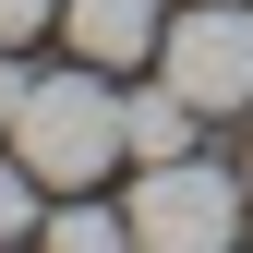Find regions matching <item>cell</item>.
Returning a JSON list of instances; mask_svg holds the SVG:
<instances>
[{
    "mask_svg": "<svg viewBox=\"0 0 253 253\" xmlns=\"http://www.w3.org/2000/svg\"><path fill=\"white\" fill-rule=\"evenodd\" d=\"M12 157L48 181V193H97L121 157H133L121 84L97 73V60H73V73H37V84H24V121H12Z\"/></svg>",
    "mask_w": 253,
    "mask_h": 253,
    "instance_id": "1",
    "label": "cell"
},
{
    "mask_svg": "<svg viewBox=\"0 0 253 253\" xmlns=\"http://www.w3.org/2000/svg\"><path fill=\"white\" fill-rule=\"evenodd\" d=\"M241 205H253V181L205 169V157H145L133 241H157V253H217V241H241Z\"/></svg>",
    "mask_w": 253,
    "mask_h": 253,
    "instance_id": "2",
    "label": "cell"
},
{
    "mask_svg": "<svg viewBox=\"0 0 253 253\" xmlns=\"http://www.w3.org/2000/svg\"><path fill=\"white\" fill-rule=\"evenodd\" d=\"M157 73H169L205 121L253 109V0H193L169 37H157Z\"/></svg>",
    "mask_w": 253,
    "mask_h": 253,
    "instance_id": "3",
    "label": "cell"
},
{
    "mask_svg": "<svg viewBox=\"0 0 253 253\" xmlns=\"http://www.w3.org/2000/svg\"><path fill=\"white\" fill-rule=\"evenodd\" d=\"M60 37H73V60H97V73H133L169 24H157V0H60Z\"/></svg>",
    "mask_w": 253,
    "mask_h": 253,
    "instance_id": "4",
    "label": "cell"
},
{
    "mask_svg": "<svg viewBox=\"0 0 253 253\" xmlns=\"http://www.w3.org/2000/svg\"><path fill=\"white\" fill-rule=\"evenodd\" d=\"M121 121H133V157H193V121H205V109L181 97L169 73H157L145 97H121Z\"/></svg>",
    "mask_w": 253,
    "mask_h": 253,
    "instance_id": "5",
    "label": "cell"
},
{
    "mask_svg": "<svg viewBox=\"0 0 253 253\" xmlns=\"http://www.w3.org/2000/svg\"><path fill=\"white\" fill-rule=\"evenodd\" d=\"M48 241H60V253H97V241H133V205H60V217H48Z\"/></svg>",
    "mask_w": 253,
    "mask_h": 253,
    "instance_id": "6",
    "label": "cell"
},
{
    "mask_svg": "<svg viewBox=\"0 0 253 253\" xmlns=\"http://www.w3.org/2000/svg\"><path fill=\"white\" fill-rule=\"evenodd\" d=\"M37 193H48V181H37V169L12 157V169H0V241H24V229H48V217H37Z\"/></svg>",
    "mask_w": 253,
    "mask_h": 253,
    "instance_id": "7",
    "label": "cell"
},
{
    "mask_svg": "<svg viewBox=\"0 0 253 253\" xmlns=\"http://www.w3.org/2000/svg\"><path fill=\"white\" fill-rule=\"evenodd\" d=\"M60 12V0H0V48H24V37H37V24Z\"/></svg>",
    "mask_w": 253,
    "mask_h": 253,
    "instance_id": "8",
    "label": "cell"
},
{
    "mask_svg": "<svg viewBox=\"0 0 253 253\" xmlns=\"http://www.w3.org/2000/svg\"><path fill=\"white\" fill-rule=\"evenodd\" d=\"M24 84H37V73H24V60H0V133L24 121Z\"/></svg>",
    "mask_w": 253,
    "mask_h": 253,
    "instance_id": "9",
    "label": "cell"
},
{
    "mask_svg": "<svg viewBox=\"0 0 253 253\" xmlns=\"http://www.w3.org/2000/svg\"><path fill=\"white\" fill-rule=\"evenodd\" d=\"M241 181H253V157H241Z\"/></svg>",
    "mask_w": 253,
    "mask_h": 253,
    "instance_id": "10",
    "label": "cell"
}]
</instances>
